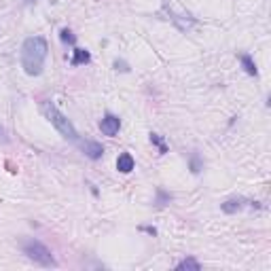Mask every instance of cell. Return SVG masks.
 I'll return each mask as SVG.
<instances>
[{
	"label": "cell",
	"mask_w": 271,
	"mask_h": 271,
	"mask_svg": "<svg viewBox=\"0 0 271 271\" xmlns=\"http://www.w3.org/2000/svg\"><path fill=\"white\" fill-rule=\"evenodd\" d=\"M49 53V45L43 36H30L25 38L23 47H22V66L25 70V74L38 76L43 72L45 60Z\"/></svg>",
	"instance_id": "obj_1"
},
{
	"label": "cell",
	"mask_w": 271,
	"mask_h": 271,
	"mask_svg": "<svg viewBox=\"0 0 271 271\" xmlns=\"http://www.w3.org/2000/svg\"><path fill=\"white\" fill-rule=\"evenodd\" d=\"M43 108H45V114H47V119L51 121V125H53L55 130L64 136V138L70 140V142H79V134H76L74 125L70 123V119L66 117V114L57 111L53 104H45Z\"/></svg>",
	"instance_id": "obj_2"
},
{
	"label": "cell",
	"mask_w": 271,
	"mask_h": 271,
	"mask_svg": "<svg viewBox=\"0 0 271 271\" xmlns=\"http://www.w3.org/2000/svg\"><path fill=\"white\" fill-rule=\"evenodd\" d=\"M23 254L28 256L30 261H34L43 267H57V261L53 259L51 250L38 240H25L23 242Z\"/></svg>",
	"instance_id": "obj_3"
},
{
	"label": "cell",
	"mask_w": 271,
	"mask_h": 271,
	"mask_svg": "<svg viewBox=\"0 0 271 271\" xmlns=\"http://www.w3.org/2000/svg\"><path fill=\"white\" fill-rule=\"evenodd\" d=\"M100 130L102 134H106V136H117L119 130H121V121L119 117H114V114H106L104 119H102V123H100Z\"/></svg>",
	"instance_id": "obj_4"
},
{
	"label": "cell",
	"mask_w": 271,
	"mask_h": 271,
	"mask_svg": "<svg viewBox=\"0 0 271 271\" xmlns=\"http://www.w3.org/2000/svg\"><path fill=\"white\" fill-rule=\"evenodd\" d=\"M81 148H83V153L87 155L89 159H100L102 155H104V146L98 144V142H93V140H85V142H81Z\"/></svg>",
	"instance_id": "obj_5"
},
{
	"label": "cell",
	"mask_w": 271,
	"mask_h": 271,
	"mask_svg": "<svg viewBox=\"0 0 271 271\" xmlns=\"http://www.w3.org/2000/svg\"><path fill=\"white\" fill-rule=\"evenodd\" d=\"M117 170L123 172V174H130V172L134 170V157H132L130 153L119 155V159H117Z\"/></svg>",
	"instance_id": "obj_6"
},
{
	"label": "cell",
	"mask_w": 271,
	"mask_h": 271,
	"mask_svg": "<svg viewBox=\"0 0 271 271\" xmlns=\"http://www.w3.org/2000/svg\"><path fill=\"white\" fill-rule=\"evenodd\" d=\"M237 210H242V202H240V199H229V202L223 203V212H227V214H235Z\"/></svg>",
	"instance_id": "obj_7"
},
{
	"label": "cell",
	"mask_w": 271,
	"mask_h": 271,
	"mask_svg": "<svg viewBox=\"0 0 271 271\" xmlns=\"http://www.w3.org/2000/svg\"><path fill=\"white\" fill-rule=\"evenodd\" d=\"M89 62V53L85 49H74V57H72V66H79V64H87Z\"/></svg>",
	"instance_id": "obj_8"
},
{
	"label": "cell",
	"mask_w": 271,
	"mask_h": 271,
	"mask_svg": "<svg viewBox=\"0 0 271 271\" xmlns=\"http://www.w3.org/2000/svg\"><path fill=\"white\" fill-rule=\"evenodd\" d=\"M178 271H184V269H191V271H199V263L195 259H184L182 263H178Z\"/></svg>",
	"instance_id": "obj_9"
},
{
	"label": "cell",
	"mask_w": 271,
	"mask_h": 271,
	"mask_svg": "<svg viewBox=\"0 0 271 271\" xmlns=\"http://www.w3.org/2000/svg\"><path fill=\"white\" fill-rule=\"evenodd\" d=\"M240 60H242V64H244V68H246V72H248V74H256V66H254V62L250 60L248 55H242Z\"/></svg>",
	"instance_id": "obj_10"
},
{
	"label": "cell",
	"mask_w": 271,
	"mask_h": 271,
	"mask_svg": "<svg viewBox=\"0 0 271 271\" xmlns=\"http://www.w3.org/2000/svg\"><path fill=\"white\" fill-rule=\"evenodd\" d=\"M60 38H62L64 43H74V36H72V32H70V30H62L60 32Z\"/></svg>",
	"instance_id": "obj_11"
},
{
	"label": "cell",
	"mask_w": 271,
	"mask_h": 271,
	"mask_svg": "<svg viewBox=\"0 0 271 271\" xmlns=\"http://www.w3.org/2000/svg\"><path fill=\"white\" fill-rule=\"evenodd\" d=\"M0 142H6V134L2 130V125H0Z\"/></svg>",
	"instance_id": "obj_12"
}]
</instances>
